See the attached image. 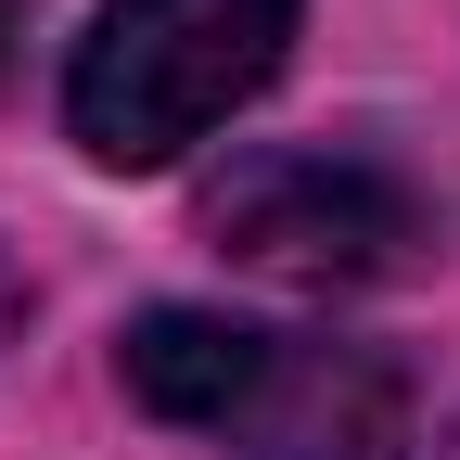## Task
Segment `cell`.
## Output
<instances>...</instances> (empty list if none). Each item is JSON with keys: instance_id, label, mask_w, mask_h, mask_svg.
<instances>
[{"instance_id": "cell-1", "label": "cell", "mask_w": 460, "mask_h": 460, "mask_svg": "<svg viewBox=\"0 0 460 460\" xmlns=\"http://www.w3.org/2000/svg\"><path fill=\"white\" fill-rule=\"evenodd\" d=\"M295 51V0H102L65 77V128L90 166H166L230 128Z\"/></svg>"}, {"instance_id": "cell-2", "label": "cell", "mask_w": 460, "mask_h": 460, "mask_svg": "<svg viewBox=\"0 0 460 460\" xmlns=\"http://www.w3.org/2000/svg\"><path fill=\"white\" fill-rule=\"evenodd\" d=\"M205 243L230 269L307 281V295H345V281H396L435 243V205L371 154H320V141H269L230 154L205 180Z\"/></svg>"}, {"instance_id": "cell-3", "label": "cell", "mask_w": 460, "mask_h": 460, "mask_svg": "<svg viewBox=\"0 0 460 460\" xmlns=\"http://www.w3.org/2000/svg\"><path fill=\"white\" fill-rule=\"evenodd\" d=\"M410 435V384L371 345H320V332H269L256 384L230 396L217 447L230 460H384Z\"/></svg>"}, {"instance_id": "cell-4", "label": "cell", "mask_w": 460, "mask_h": 460, "mask_svg": "<svg viewBox=\"0 0 460 460\" xmlns=\"http://www.w3.org/2000/svg\"><path fill=\"white\" fill-rule=\"evenodd\" d=\"M256 320H230V307H154V320H128V345H115V371H128V396L154 422H192V435H217L230 422V396L256 384Z\"/></svg>"}, {"instance_id": "cell-5", "label": "cell", "mask_w": 460, "mask_h": 460, "mask_svg": "<svg viewBox=\"0 0 460 460\" xmlns=\"http://www.w3.org/2000/svg\"><path fill=\"white\" fill-rule=\"evenodd\" d=\"M13 320H26V281H13V269H0V332H13Z\"/></svg>"}, {"instance_id": "cell-6", "label": "cell", "mask_w": 460, "mask_h": 460, "mask_svg": "<svg viewBox=\"0 0 460 460\" xmlns=\"http://www.w3.org/2000/svg\"><path fill=\"white\" fill-rule=\"evenodd\" d=\"M435 460H460V422H447V447H435Z\"/></svg>"}]
</instances>
